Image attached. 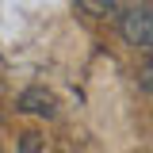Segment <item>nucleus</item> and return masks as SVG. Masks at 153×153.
<instances>
[{"label":"nucleus","instance_id":"nucleus-3","mask_svg":"<svg viewBox=\"0 0 153 153\" xmlns=\"http://www.w3.org/2000/svg\"><path fill=\"white\" fill-rule=\"evenodd\" d=\"M119 4H123V0H76V8H80L84 16H92V19L115 16V12H119Z\"/></svg>","mask_w":153,"mask_h":153},{"label":"nucleus","instance_id":"nucleus-4","mask_svg":"<svg viewBox=\"0 0 153 153\" xmlns=\"http://www.w3.org/2000/svg\"><path fill=\"white\" fill-rule=\"evenodd\" d=\"M138 80H142V88H146V92L153 96V57L146 61V65H142V73H138Z\"/></svg>","mask_w":153,"mask_h":153},{"label":"nucleus","instance_id":"nucleus-2","mask_svg":"<svg viewBox=\"0 0 153 153\" xmlns=\"http://www.w3.org/2000/svg\"><path fill=\"white\" fill-rule=\"evenodd\" d=\"M19 111H31V115H46V119H54L57 103H54V96L46 92V88H27V92H19Z\"/></svg>","mask_w":153,"mask_h":153},{"label":"nucleus","instance_id":"nucleus-5","mask_svg":"<svg viewBox=\"0 0 153 153\" xmlns=\"http://www.w3.org/2000/svg\"><path fill=\"white\" fill-rule=\"evenodd\" d=\"M23 153H38V134H23Z\"/></svg>","mask_w":153,"mask_h":153},{"label":"nucleus","instance_id":"nucleus-1","mask_svg":"<svg viewBox=\"0 0 153 153\" xmlns=\"http://www.w3.org/2000/svg\"><path fill=\"white\" fill-rule=\"evenodd\" d=\"M119 35L126 46L134 50H153V0L130 4L123 16H119Z\"/></svg>","mask_w":153,"mask_h":153}]
</instances>
